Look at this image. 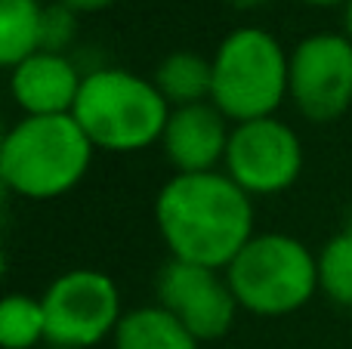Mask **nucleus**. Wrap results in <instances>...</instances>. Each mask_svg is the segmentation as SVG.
<instances>
[{"label": "nucleus", "instance_id": "obj_1", "mask_svg": "<svg viewBox=\"0 0 352 349\" xmlns=\"http://www.w3.org/2000/svg\"><path fill=\"white\" fill-rule=\"evenodd\" d=\"M155 220L170 257L226 272L254 238L250 195L226 173H176L158 192Z\"/></svg>", "mask_w": 352, "mask_h": 349}, {"label": "nucleus", "instance_id": "obj_2", "mask_svg": "<svg viewBox=\"0 0 352 349\" xmlns=\"http://www.w3.org/2000/svg\"><path fill=\"white\" fill-rule=\"evenodd\" d=\"M93 142L74 115H25L0 148V177L10 192L34 201L59 198L84 179Z\"/></svg>", "mask_w": 352, "mask_h": 349}, {"label": "nucleus", "instance_id": "obj_13", "mask_svg": "<svg viewBox=\"0 0 352 349\" xmlns=\"http://www.w3.org/2000/svg\"><path fill=\"white\" fill-rule=\"evenodd\" d=\"M155 87L167 99L170 109H182V105H198L210 102L213 93V62L198 53H170L155 71Z\"/></svg>", "mask_w": 352, "mask_h": 349}, {"label": "nucleus", "instance_id": "obj_21", "mask_svg": "<svg viewBox=\"0 0 352 349\" xmlns=\"http://www.w3.org/2000/svg\"><path fill=\"white\" fill-rule=\"evenodd\" d=\"M309 6H337V3H346V0H303Z\"/></svg>", "mask_w": 352, "mask_h": 349}, {"label": "nucleus", "instance_id": "obj_17", "mask_svg": "<svg viewBox=\"0 0 352 349\" xmlns=\"http://www.w3.org/2000/svg\"><path fill=\"white\" fill-rule=\"evenodd\" d=\"M74 16L68 6L53 3L43 6V49L47 53H62L74 37Z\"/></svg>", "mask_w": 352, "mask_h": 349}, {"label": "nucleus", "instance_id": "obj_4", "mask_svg": "<svg viewBox=\"0 0 352 349\" xmlns=\"http://www.w3.org/2000/svg\"><path fill=\"white\" fill-rule=\"evenodd\" d=\"M210 62V102L235 124L272 117L281 99L291 93V56L263 28L232 31Z\"/></svg>", "mask_w": 352, "mask_h": 349}, {"label": "nucleus", "instance_id": "obj_6", "mask_svg": "<svg viewBox=\"0 0 352 349\" xmlns=\"http://www.w3.org/2000/svg\"><path fill=\"white\" fill-rule=\"evenodd\" d=\"M43 313H47V344L68 349H90L102 337L118 331L121 294L105 272L72 269L47 288Z\"/></svg>", "mask_w": 352, "mask_h": 349}, {"label": "nucleus", "instance_id": "obj_7", "mask_svg": "<svg viewBox=\"0 0 352 349\" xmlns=\"http://www.w3.org/2000/svg\"><path fill=\"white\" fill-rule=\"evenodd\" d=\"M226 177L248 195H275L297 183L303 170L300 136L278 117L235 124L226 148Z\"/></svg>", "mask_w": 352, "mask_h": 349}, {"label": "nucleus", "instance_id": "obj_12", "mask_svg": "<svg viewBox=\"0 0 352 349\" xmlns=\"http://www.w3.org/2000/svg\"><path fill=\"white\" fill-rule=\"evenodd\" d=\"M201 340L164 306H140L124 313L115 331V349H198Z\"/></svg>", "mask_w": 352, "mask_h": 349}, {"label": "nucleus", "instance_id": "obj_23", "mask_svg": "<svg viewBox=\"0 0 352 349\" xmlns=\"http://www.w3.org/2000/svg\"><path fill=\"white\" fill-rule=\"evenodd\" d=\"M50 349H68V346H50Z\"/></svg>", "mask_w": 352, "mask_h": 349}, {"label": "nucleus", "instance_id": "obj_10", "mask_svg": "<svg viewBox=\"0 0 352 349\" xmlns=\"http://www.w3.org/2000/svg\"><path fill=\"white\" fill-rule=\"evenodd\" d=\"M226 124L229 117L213 102L170 109L161 136L167 161L179 173H213L219 161H226V148H229L232 130Z\"/></svg>", "mask_w": 352, "mask_h": 349}, {"label": "nucleus", "instance_id": "obj_22", "mask_svg": "<svg viewBox=\"0 0 352 349\" xmlns=\"http://www.w3.org/2000/svg\"><path fill=\"white\" fill-rule=\"evenodd\" d=\"M343 232L352 235V207H349V214H346V229H343Z\"/></svg>", "mask_w": 352, "mask_h": 349}, {"label": "nucleus", "instance_id": "obj_9", "mask_svg": "<svg viewBox=\"0 0 352 349\" xmlns=\"http://www.w3.org/2000/svg\"><path fill=\"white\" fill-rule=\"evenodd\" d=\"M158 303L173 313L198 340H217L229 334L238 306L229 278L219 269L170 260L158 278Z\"/></svg>", "mask_w": 352, "mask_h": 349}, {"label": "nucleus", "instance_id": "obj_19", "mask_svg": "<svg viewBox=\"0 0 352 349\" xmlns=\"http://www.w3.org/2000/svg\"><path fill=\"white\" fill-rule=\"evenodd\" d=\"M235 10H256V6H263V3H269V0H229Z\"/></svg>", "mask_w": 352, "mask_h": 349}, {"label": "nucleus", "instance_id": "obj_5", "mask_svg": "<svg viewBox=\"0 0 352 349\" xmlns=\"http://www.w3.org/2000/svg\"><path fill=\"white\" fill-rule=\"evenodd\" d=\"M238 306L254 315H291L318 291V257L291 235H254L226 266Z\"/></svg>", "mask_w": 352, "mask_h": 349}, {"label": "nucleus", "instance_id": "obj_3", "mask_svg": "<svg viewBox=\"0 0 352 349\" xmlns=\"http://www.w3.org/2000/svg\"><path fill=\"white\" fill-rule=\"evenodd\" d=\"M72 115L90 136L93 148L140 152L161 142L170 105L155 80L124 68H99L84 78Z\"/></svg>", "mask_w": 352, "mask_h": 349}, {"label": "nucleus", "instance_id": "obj_20", "mask_svg": "<svg viewBox=\"0 0 352 349\" xmlns=\"http://www.w3.org/2000/svg\"><path fill=\"white\" fill-rule=\"evenodd\" d=\"M343 34L352 41V0H346V12H343Z\"/></svg>", "mask_w": 352, "mask_h": 349}, {"label": "nucleus", "instance_id": "obj_16", "mask_svg": "<svg viewBox=\"0 0 352 349\" xmlns=\"http://www.w3.org/2000/svg\"><path fill=\"white\" fill-rule=\"evenodd\" d=\"M318 288L337 303L352 309V235L340 232L318 254Z\"/></svg>", "mask_w": 352, "mask_h": 349}, {"label": "nucleus", "instance_id": "obj_11", "mask_svg": "<svg viewBox=\"0 0 352 349\" xmlns=\"http://www.w3.org/2000/svg\"><path fill=\"white\" fill-rule=\"evenodd\" d=\"M12 99L25 115H72L84 78L65 53H34L10 68Z\"/></svg>", "mask_w": 352, "mask_h": 349}, {"label": "nucleus", "instance_id": "obj_8", "mask_svg": "<svg viewBox=\"0 0 352 349\" xmlns=\"http://www.w3.org/2000/svg\"><path fill=\"white\" fill-rule=\"evenodd\" d=\"M300 115L316 124L337 121L352 105V41L312 34L291 53V93Z\"/></svg>", "mask_w": 352, "mask_h": 349}, {"label": "nucleus", "instance_id": "obj_18", "mask_svg": "<svg viewBox=\"0 0 352 349\" xmlns=\"http://www.w3.org/2000/svg\"><path fill=\"white\" fill-rule=\"evenodd\" d=\"M56 3L68 6L72 12H99V10H109L118 0H56Z\"/></svg>", "mask_w": 352, "mask_h": 349}, {"label": "nucleus", "instance_id": "obj_14", "mask_svg": "<svg viewBox=\"0 0 352 349\" xmlns=\"http://www.w3.org/2000/svg\"><path fill=\"white\" fill-rule=\"evenodd\" d=\"M43 49V6L37 0H0V62L16 68Z\"/></svg>", "mask_w": 352, "mask_h": 349}, {"label": "nucleus", "instance_id": "obj_15", "mask_svg": "<svg viewBox=\"0 0 352 349\" xmlns=\"http://www.w3.org/2000/svg\"><path fill=\"white\" fill-rule=\"evenodd\" d=\"M47 340V313L43 300L10 294L0 303V344L6 349H31Z\"/></svg>", "mask_w": 352, "mask_h": 349}]
</instances>
